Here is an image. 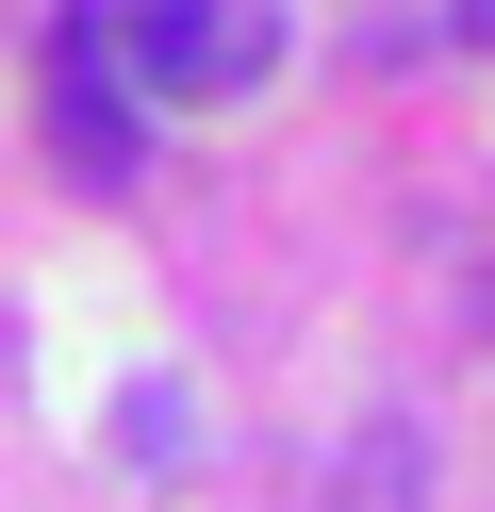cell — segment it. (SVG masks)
<instances>
[{"mask_svg":"<svg viewBox=\"0 0 495 512\" xmlns=\"http://www.w3.org/2000/svg\"><path fill=\"white\" fill-rule=\"evenodd\" d=\"M462 34H495V0H462Z\"/></svg>","mask_w":495,"mask_h":512,"instance_id":"cell-4","label":"cell"},{"mask_svg":"<svg viewBox=\"0 0 495 512\" xmlns=\"http://www.w3.org/2000/svg\"><path fill=\"white\" fill-rule=\"evenodd\" d=\"M116 50H132V100H248L281 67V17L264 0H116Z\"/></svg>","mask_w":495,"mask_h":512,"instance_id":"cell-1","label":"cell"},{"mask_svg":"<svg viewBox=\"0 0 495 512\" xmlns=\"http://www.w3.org/2000/svg\"><path fill=\"white\" fill-rule=\"evenodd\" d=\"M347 512H413V430H363L347 446Z\"/></svg>","mask_w":495,"mask_h":512,"instance_id":"cell-3","label":"cell"},{"mask_svg":"<svg viewBox=\"0 0 495 512\" xmlns=\"http://www.w3.org/2000/svg\"><path fill=\"white\" fill-rule=\"evenodd\" d=\"M50 149H66L83 182H132V100H99V83L50 67Z\"/></svg>","mask_w":495,"mask_h":512,"instance_id":"cell-2","label":"cell"}]
</instances>
